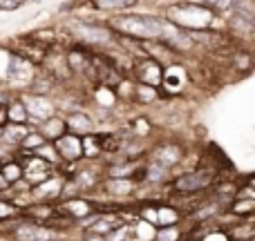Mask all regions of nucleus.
Returning a JSON list of instances; mask_svg holds the SVG:
<instances>
[{"label":"nucleus","mask_w":255,"mask_h":241,"mask_svg":"<svg viewBox=\"0 0 255 241\" xmlns=\"http://www.w3.org/2000/svg\"><path fill=\"white\" fill-rule=\"evenodd\" d=\"M112 27L119 31H124L128 36H134V38H143V40H157L163 38L161 43L172 45L175 40L181 38V31L177 29V25L168 20L154 16H117L112 18Z\"/></svg>","instance_id":"obj_1"},{"label":"nucleus","mask_w":255,"mask_h":241,"mask_svg":"<svg viewBox=\"0 0 255 241\" xmlns=\"http://www.w3.org/2000/svg\"><path fill=\"white\" fill-rule=\"evenodd\" d=\"M172 25L184 29H204L213 20V11L202 4H175L166 11Z\"/></svg>","instance_id":"obj_2"},{"label":"nucleus","mask_w":255,"mask_h":241,"mask_svg":"<svg viewBox=\"0 0 255 241\" xmlns=\"http://www.w3.org/2000/svg\"><path fill=\"white\" fill-rule=\"evenodd\" d=\"M215 179V172L213 170H195V172H188V174L179 176L175 183V188L179 192H199V190H206L208 185L213 183Z\"/></svg>","instance_id":"obj_3"},{"label":"nucleus","mask_w":255,"mask_h":241,"mask_svg":"<svg viewBox=\"0 0 255 241\" xmlns=\"http://www.w3.org/2000/svg\"><path fill=\"white\" fill-rule=\"evenodd\" d=\"M72 31L79 40H85V43H110L112 40V31L108 27H97L90 25V22H76L72 25Z\"/></svg>","instance_id":"obj_4"},{"label":"nucleus","mask_w":255,"mask_h":241,"mask_svg":"<svg viewBox=\"0 0 255 241\" xmlns=\"http://www.w3.org/2000/svg\"><path fill=\"white\" fill-rule=\"evenodd\" d=\"M49 174H52V163L45 161V159H40V157L27 159L25 167H22V179H25L27 183H31V185L49 179Z\"/></svg>","instance_id":"obj_5"},{"label":"nucleus","mask_w":255,"mask_h":241,"mask_svg":"<svg viewBox=\"0 0 255 241\" xmlns=\"http://www.w3.org/2000/svg\"><path fill=\"white\" fill-rule=\"evenodd\" d=\"M56 154L63 157L65 161H76L83 157V141L79 139V134H61L56 139Z\"/></svg>","instance_id":"obj_6"},{"label":"nucleus","mask_w":255,"mask_h":241,"mask_svg":"<svg viewBox=\"0 0 255 241\" xmlns=\"http://www.w3.org/2000/svg\"><path fill=\"white\" fill-rule=\"evenodd\" d=\"M16 237L20 241H54L56 233L40 224H22L16 228Z\"/></svg>","instance_id":"obj_7"},{"label":"nucleus","mask_w":255,"mask_h":241,"mask_svg":"<svg viewBox=\"0 0 255 241\" xmlns=\"http://www.w3.org/2000/svg\"><path fill=\"white\" fill-rule=\"evenodd\" d=\"M143 217L150 221V224H159V226H172V224H177V219H179L177 210H172V208H168V206H150V208H145Z\"/></svg>","instance_id":"obj_8"},{"label":"nucleus","mask_w":255,"mask_h":241,"mask_svg":"<svg viewBox=\"0 0 255 241\" xmlns=\"http://www.w3.org/2000/svg\"><path fill=\"white\" fill-rule=\"evenodd\" d=\"M22 105H25L27 114L36 116V119H40V121H45V119H49V116H54L52 103H49L45 96H27L25 101H22Z\"/></svg>","instance_id":"obj_9"},{"label":"nucleus","mask_w":255,"mask_h":241,"mask_svg":"<svg viewBox=\"0 0 255 241\" xmlns=\"http://www.w3.org/2000/svg\"><path fill=\"white\" fill-rule=\"evenodd\" d=\"M136 76H139V80L143 85L152 87V85H157L159 80H161V67H159L152 58H145V61H141L139 65H136Z\"/></svg>","instance_id":"obj_10"},{"label":"nucleus","mask_w":255,"mask_h":241,"mask_svg":"<svg viewBox=\"0 0 255 241\" xmlns=\"http://www.w3.org/2000/svg\"><path fill=\"white\" fill-rule=\"evenodd\" d=\"M181 159V150L177 145H161V148L154 152V163L159 165H166V167H172L177 165Z\"/></svg>","instance_id":"obj_11"},{"label":"nucleus","mask_w":255,"mask_h":241,"mask_svg":"<svg viewBox=\"0 0 255 241\" xmlns=\"http://www.w3.org/2000/svg\"><path fill=\"white\" fill-rule=\"evenodd\" d=\"M65 127H70L72 134H90V132L94 130L92 119H90L88 114H83V112H74V114L67 119Z\"/></svg>","instance_id":"obj_12"},{"label":"nucleus","mask_w":255,"mask_h":241,"mask_svg":"<svg viewBox=\"0 0 255 241\" xmlns=\"http://www.w3.org/2000/svg\"><path fill=\"white\" fill-rule=\"evenodd\" d=\"M58 192H61V183L54 179H45V181H40V183L34 185V197L40 199V201L58 197Z\"/></svg>","instance_id":"obj_13"},{"label":"nucleus","mask_w":255,"mask_h":241,"mask_svg":"<svg viewBox=\"0 0 255 241\" xmlns=\"http://www.w3.org/2000/svg\"><path fill=\"white\" fill-rule=\"evenodd\" d=\"M45 127H43V134L49 136V139H58L61 134H65V121L63 119H56V116H49L45 119Z\"/></svg>","instance_id":"obj_14"},{"label":"nucleus","mask_w":255,"mask_h":241,"mask_svg":"<svg viewBox=\"0 0 255 241\" xmlns=\"http://www.w3.org/2000/svg\"><path fill=\"white\" fill-rule=\"evenodd\" d=\"M134 190V183L130 179H112L108 181V192L115 194V197H121V194H130Z\"/></svg>","instance_id":"obj_15"},{"label":"nucleus","mask_w":255,"mask_h":241,"mask_svg":"<svg viewBox=\"0 0 255 241\" xmlns=\"http://www.w3.org/2000/svg\"><path fill=\"white\" fill-rule=\"evenodd\" d=\"M31 65L25 56H13L11 58V67H9V74L16 76V79H22V74H29Z\"/></svg>","instance_id":"obj_16"},{"label":"nucleus","mask_w":255,"mask_h":241,"mask_svg":"<svg viewBox=\"0 0 255 241\" xmlns=\"http://www.w3.org/2000/svg\"><path fill=\"white\" fill-rule=\"evenodd\" d=\"M67 63H70V67L74 72H79V74H83L85 70H90V58L85 56L83 52H72L70 58H67Z\"/></svg>","instance_id":"obj_17"},{"label":"nucleus","mask_w":255,"mask_h":241,"mask_svg":"<svg viewBox=\"0 0 255 241\" xmlns=\"http://www.w3.org/2000/svg\"><path fill=\"white\" fill-rule=\"evenodd\" d=\"M134 4H136V0H94V7L112 9V11H117V9H130Z\"/></svg>","instance_id":"obj_18"},{"label":"nucleus","mask_w":255,"mask_h":241,"mask_svg":"<svg viewBox=\"0 0 255 241\" xmlns=\"http://www.w3.org/2000/svg\"><path fill=\"white\" fill-rule=\"evenodd\" d=\"M0 172H2V179L7 183H16L22 179V165H18V163H7L0 167Z\"/></svg>","instance_id":"obj_19"},{"label":"nucleus","mask_w":255,"mask_h":241,"mask_svg":"<svg viewBox=\"0 0 255 241\" xmlns=\"http://www.w3.org/2000/svg\"><path fill=\"white\" fill-rule=\"evenodd\" d=\"M166 174H168V167L166 165H159V163L148 165V172H145V176H148L150 183H161V181L166 179Z\"/></svg>","instance_id":"obj_20"},{"label":"nucleus","mask_w":255,"mask_h":241,"mask_svg":"<svg viewBox=\"0 0 255 241\" xmlns=\"http://www.w3.org/2000/svg\"><path fill=\"white\" fill-rule=\"evenodd\" d=\"M27 132H29V130H25V127L16 125V127H11V130H4L2 141H7V143H11V145H20V141L25 139Z\"/></svg>","instance_id":"obj_21"},{"label":"nucleus","mask_w":255,"mask_h":241,"mask_svg":"<svg viewBox=\"0 0 255 241\" xmlns=\"http://www.w3.org/2000/svg\"><path fill=\"white\" fill-rule=\"evenodd\" d=\"M43 145V134L40 132H27L25 134V139L20 141V148H27V150H36V148H40Z\"/></svg>","instance_id":"obj_22"},{"label":"nucleus","mask_w":255,"mask_h":241,"mask_svg":"<svg viewBox=\"0 0 255 241\" xmlns=\"http://www.w3.org/2000/svg\"><path fill=\"white\" fill-rule=\"evenodd\" d=\"M7 119L13 121V123H22V121L27 119L25 105H22V103H13V105L9 107V112H7Z\"/></svg>","instance_id":"obj_23"},{"label":"nucleus","mask_w":255,"mask_h":241,"mask_svg":"<svg viewBox=\"0 0 255 241\" xmlns=\"http://www.w3.org/2000/svg\"><path fill=\"white\" fill-rule=\"evenodd\" d=\"M157 239H159V241H177V239H179V230H177L175 224H172V226H168V228L159 230Z\"/></svg>","instance_id":"obj_24"},{"label":"nucleus","mask_w":255,"mask_h":241,"mask_svg":"<svg viewBox=\"0 0 255 241\" xmlns=\"http://www.w3.org/2000/svg\"><path fill=\"white\" fill-rule=\"evenodd\" d=\"M206 4H211L213 9H220V11H224V9H229L231 4H233V0H206Z\"/></svg>","instance_id":"obj_25"},{"label":"nucleus","mask_w":255,"mask_h":241,"mask_svg":"<svg viewBox=\"0 0 255 241\" xmlns=\"http://www.w3.org/2000/svg\"><path fill=\"white\" fill-rule=\"evenodd\" d=\"M13 212H16V208L11 206L9 201H0V219H4V217H11Z\"/></svg>","instance_id":"obj_26"},{"label":"nucleus","mask_w":255,"mask_h":241,"mask_svg":"<svg viewBox=\"0 0 255 241\" xmlns=\"http://www.w3.org/2000/svg\"><path fill=\"white\" fill-rule=\"evenodd\" d=\"M25 0H2V7L4 9H16L18 4H22Z\"/></svg>","instance_id":"obj_27"},{"label":"nucleus","mask_w":255,"mask_h":241,"mask_svg":"<svg viewBox=\"0 0 255 241\" xmlns=\"http://www.w3.org/2000/svg\"><path fill=\"white\" fill-rule=\"evenodd\" d=\"M7 121H9L7 119V110H4V107H0V127H2Z\"/></svg>","instance_id":"obj_28"}]
</instances>
